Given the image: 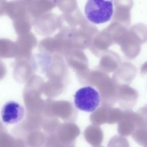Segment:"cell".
I'll use <instances>...</instances> for the list:
<instances>
[{"label": "cell", "instance_id": "cell-1", "mask_svg": "<svg viewBox=\"0 0 147 147\" xmlns=\"http://www.w3.org/2000/svg\"><path fill=\"white\" fill-rule=\"evenodd\" d=\"M87 18L95 24H103L109 21L113 14L112 1H88L84 6Z\"/></svg>", "mask_w": 147, "mask_h": 147}, {"label": "cell", "instance_id": "cell-3", "mask_svg": "<svg viewBox=\"0 0 147 147\" xmlns=\"http://www.w3.org/2000/svg\"><path fill=\"white\" fill-rule=\"evenodd\" d=\"M24 114L23 106L13 100L6 102L3 106L1 112L2 120L7 124H14L20 122L24 118Z\"/></svg>", "mask_w": 147, "mask_h": 147}, {"label": "cell", "instance_id": "cell-2", "mask_svg": "<svg viewBox=\"0 0 147 147\" xmlns=\"http://www.w3.org/2000/svg\"><path fill=\"white\" fill-rule=\"evenodd\" d=\"M98 91L91 86H84L78 90L74 95V103L77 109L86 112H93L100 103Z\"/></svg>", "mask_w": 147, "mask_h": 147}]
</instances>
